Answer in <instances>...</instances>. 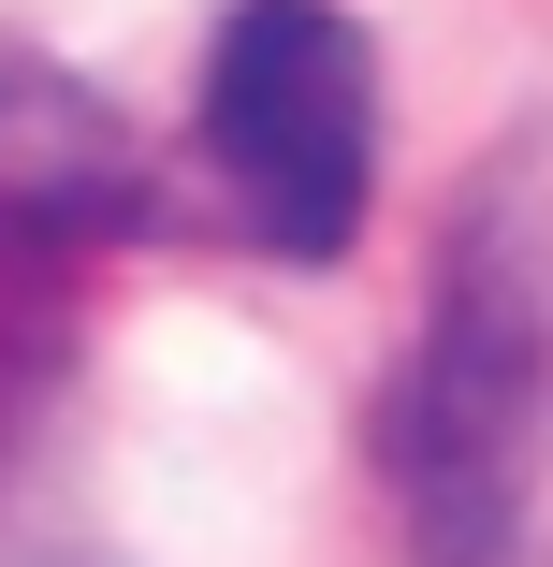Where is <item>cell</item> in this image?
Here are the masks:
<instances>
[{
  "label": "cell",
  "instance_id": "1",
  "mask_svg": "<svg viewBox=\"0 0 553 567\" xmlns=\"http://www.w3.org/2000/svg\"><path fill=\"white\" fill-rule=\"evenodd\" d=\"M204 175L248 248L336 262L379 189V59L336 0H234L204 44Z\"/></svg>",
  "mask_w": 553,
  "mask_h": 567
},
{
  "label": "cell",
  "instance_id": "2",
  "mask_svg": "<svg viewBox=\"0 0 553 567\" xmlns=\"http://www.w3.org/2000/svg\"><path fill=\"white\" fill-rule=\"evenodd\" d=\"M146 218V175L117 146V117L44 73V59H0V234H44V248H88V234H132Z\"/></svg>",
  "mask_w": 553,
  "mask_h": 567
}]
</instances>
